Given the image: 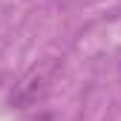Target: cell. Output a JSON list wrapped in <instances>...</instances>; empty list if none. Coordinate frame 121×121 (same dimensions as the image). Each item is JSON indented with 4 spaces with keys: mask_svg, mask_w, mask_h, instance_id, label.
<instances>
[{
    "mask_svg": "<svg viewBox=\"0 0 121 121\" xmlns=\"http://www.w3.org/2000/svg\"><path fill=\"white\" fill-rule=\"evenodd\" d=\"M49 72L52 69H35L29 78H23L17 84V92L12 95V104H17V107H29V104H35L43 92H46L49 86Z\"/></svg>",
    "mask_w": 121,
    "mask_h": 121,
    "instance_id": "6da1fadb",
    "label": "cell"
}]
</instances>
